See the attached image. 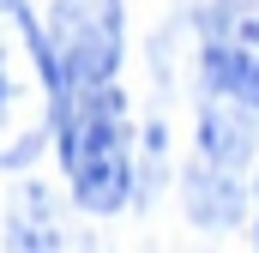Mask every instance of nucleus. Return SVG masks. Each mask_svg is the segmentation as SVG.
Wrapping results in <instances>:
<instances>
[{
	"instance_id": "nucleus-2",
	"label": "nucleus",
	"mask_w": 259,
	"mask_h": 253,
	"mask_svg": "<svg viewBox=\"0 0 259 253\" xmlns=\"http://www.w3.org/2000/svg\"><path fill=\"white\" fill-rule=\"evenodd\" d=\"M55 151H61L66 193L84 217H115L133 205V121L127 85H84V91H55Z\"/></svg>"
},
{
	"instance_id": "nucleus-3",
	"label": "nucleus",
	"mask_w": 259,
	"mask_h": 253,
	"mask_svg": "<svg viewBox=\"0 0 259 253\" xmlns=\"http://www.w3.org/2000/svg\"><path fill=\"white\" fill-rule=\"evenodd\" d=\"M55 133V85L42 18L30 0H0V169L18 175L49 151Z\"/></svg>"
},
{
	"instance_id": "nucleus-4",
	"label": "nucleus",
	"mask_w": 259,
	"mask_h": 253,
	"mask_svg": "<svg viewBox=\"0 0 259 253\" xmlns=\"http://www.w3.org/2000/svg\"><path fill=\"white\" fill-rule=\"evenodd\" d=\"M66 229H61V199L49 181H18L12 205H6V253H61Z\"/></svg>"
},
{
	"instance_id": "nucleus-5",
	"label": "nucleus",
	"mask_w": 259,
	"mask_h": 253,
	"mask_svg": "<svg viewBox=\"0 0 259 253\" xmlns=\"http://www.w3.org/2000/svg\"><path fill=\"white\" fill-rule=\"evenodd\" d=\"M247 205H253V253H259V163H253V181H247Z\"/></svg>"
},
{
	"instance_id": "nucleus-1",
	"label": "nucleus",
	"mask_w": 259,
	"mask_h": 253,
	"mask_svg": "<svg viewBox=\"0 0 259 253\" xmlns=\"http://www.w3.org/2000/svg\"><path fill=\"white\" fill-rule=\"evenodd\" d=\"M259 163V0H205L193 30V163L223 187L253 181Z\"/></svg>"
}]
</instances>
